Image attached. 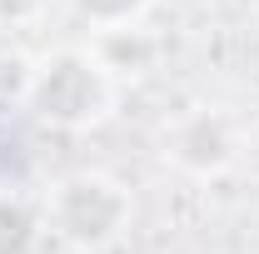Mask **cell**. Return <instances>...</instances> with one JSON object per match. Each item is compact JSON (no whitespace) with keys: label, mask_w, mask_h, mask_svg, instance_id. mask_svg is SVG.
Listing matches in <instances>:
<instances>
[{"label":"cell","mask_w":259,"mask_h":254,"mask_svg":"<svg viewBox=\"0 0 259 254\" xmlns=\"http://www.w3.org/2000/svg\"><path fill=\"white\" fill-rule=\"evenodd\" d=\"M20 105L30 110V120L60 135L100 130L120 110V70L90 45H55L30 65Z\"/></svg>","instance_id":"1"},{"label":"cell","mask_w":259,"mask_h":254,"mask_svg":"<svg viewBox=\"0 0 259 254\" xmlns=\"http://www.w3.org/2000/svg\"><path fill=\"white\" fill-rule=\"evenodd\" d=\"M135 194L110 170H70L40 199V229L75 254H105L130 234Z\"/></svg>","instance_id":"2"},{"label":"cell","mask_w":259,"mask_h":254,"mask_svg":"<svg viewBox=\"0 0 259 254\" xmlns=\"http://www.w3.org/2000/svg\"><path fill=\"white\" fill-rule=\"evenodd\" d=\"M249 135L225 105H190L160 125V159L185 180H225L244 159Z\"/></svg>","instance_id":"3"},{"label":"cell","mask_w":259,"mask_h":254,"mask_svg":"<svg viewBox=\"0 0 259 254\" xmlns=\"http://www.w3.org/2000/svg\"><path fill=\"white\" fill-rule=\"evenodd\" d=\"M60 5L100 35H125L155 10V0H60Z\"/></svg>","instance_id":"4"},{"label":"cell","mask_w":259,"mask_h":254,"mask_svg":"<svg viewBox=\"0 0 259 254\" xmlns=\"http://www.w3.org/2000/svg\"><path fill=\"white\" fill-rule=\"evenodd\" d=\"M40 234V215L25 209L20 199L0 194V254H30Z\"/></svg>","instance_id":"5"},{"label":"cell","mask_w":259,"mask_h":254,"mask_svg":"<svg viewBox=\"0 0 259 254\" xmlns=\"http://www.w3.org/2000/svg\"><path fill=\"white\" fill-rule=\"evenodd\" d=\"M45 10V0H0V25H25Z\"/></svg>","instance_id":"6"}]
</instances>
